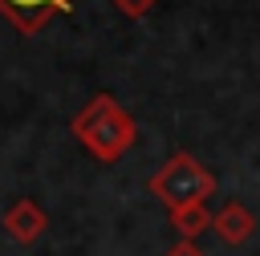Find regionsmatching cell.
<instances>
[{
  "instance_id": "cell-6",
  "label": "cell",
  "mask_w": 260,
  "mask_h": 256,
  "mask_svg": "<svg viewBox=\"0 0 260 256\" xmlns=\"http://www.w3.org/2000/svg\"><path fill=\"white\" fill-rule=\"evenodd\" d=\"M167 219H171V228L179 232V240H199L203 232H211L215 211H207V203H187V207H171Z\"/></svg>"
},
{
  "instance_id": "cell-3",
  "label": "cell",
  "mask_w": 260,
  "mask_h": 256,
  "mask_svg": "<svg viewBox=\"0 0 260 256\" xmlns=\"http://www.w3.org/2000/svg\"><path fill=\"white\" fill-rule=\"evenodd\" d=\"M69 8H73V0H0V16L24 37L41 33L53 16H61Z\"/></svg>"
},
{
  "instance_id": "cell-5",
  "label": "cell",
  "mask_w": 260,
  "mask_h": 256,
  "mask_svg": "<svg viewBox=\"0 0 260 256\" xmlns=\"http://www.w3.org/2000/svg\"><path fill=\"white\" fill-rule=\"evenodd\" d=\"M211 232L219 236V244L240 248V244H248V240H252V232H256V215H252V211H248L240 199H228V203L215 211Z\"/></svg>"
},
{
  "instance_id": "cell-8",
  "label": "cell",
  "mask_w": 260,
  "mask_h": 256,
  "mask_svg": "<svg viewBox=\"0 0 260 256\" xmlns=\"http://www.w3.org/2000/svg\"><path fill=\"white\" fill-rule=\"evenodd\" d=\"M167 256H203V248H199L195 240H175V244L167 248Z\"/></svg>"
},
{
  "instance_id": "cell-4",
  "label": "cell",
  "mask_w": 260,
  "mask_h": 256,
  "mask_svg": "<svg viewBox=\"0 0 260 256\" xmlns=\"http://www.w3.org/2000/svg\"><path fill=\"white\" fill-rule=\"evenodd\" d=\"M0 223H4V232H8L16 244H37V240L45 236V228H49V215H45V207L32 203V199H12V203L4 207V215H0Z\"/></svg>"
},
{
  "instance_id": "cell-1",
  "label": "cell",
  "mask_w": 260,
  "mask_h": 256,
  "mask_svg": "<svg viewBox=\"0 0 260 256\" xmlns=\"http://www.w3.org/2000/svg\"><path fill=\"white\" fill-rule=\"evenodd\" d=\"M73 134L98 163H118L134 146L138 122L130 118V110H122L114 93H98L73 114Z\"/></svg>"
},
{
  "instance_id": "cell-2",
  "label": "cell",
  "mask_w": 260,
  "mask_h": 256,
  "mask_svg": "<svg viewBox=\"0 0 260 256\" xmlns=\"http://www.w3.org/2000/svg\"><path fill=\"white\" fill-rule=\"evenodd\" d=\"M150 195L171 211V207H187V203H207V195H215V175L187 150L171 154L162 163V171L150 175Z\"/></svg>"
},
{
  "instance_id": "cell-7",
  "label": "cell",
  "mask_w": 260,
  "mask_h": 256,
  "mask_svg": "<svg viewBox=\"0 0 260 256\" xmlns=\"http://www.w3.org/2000/svg\"><path fill=\"white\" fill-rule=\"evenodd\" d=\"M122 16H130V20H138V16H146L150 8H154V0H110Z\"/></svg>"
}]
</instances>
